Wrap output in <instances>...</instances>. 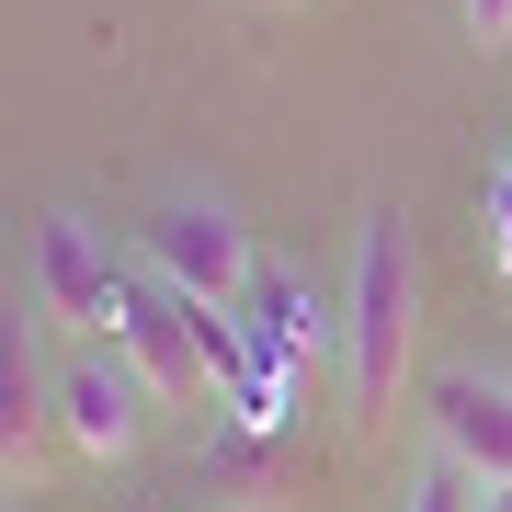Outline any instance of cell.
<instances>
[{
    "label": "cell",
    "instance_id": "obj_11",
    "mask_svg": "<svg viewBox=\"0 0 512 512\" xmlns=\"http://www.w3.org/2000/svg\"><path fill=\"white\" fill-rule=\"evenodd\" d=\"M478 512H512V490H490V501H478Z\"/></svg>",
    "mask_w": 512,
    "mask_h": 512
},
{
    "label": "cell",
    "instance_id": "obj_4",
    "mask_svg": "<svg viewBox=\"0 0 512 512\" xmlns=\"http://www.w3.org/2000/svg\"><path fill=\"white\" fill-rule=\"evenodd\" d=\"M46 399H57V433H69L92 467L137 456V399H148V376L126 365V353H69V365L46 376Z\"/></svg>",
    "mask_w": 512,
    "mask_h": 512
},
{
    "label": "cell",
    "instance_id": "obj_6",
    "mask_svg": "<svg viewBox=\"0 0 512 512\" xmlns=\"http://www.w3.org/2000/svg\"><path fill=\"white\" fill-rule=\"evenodd\" d=\"M433 456H456L478 490H512V376H433Z\"/></svg>",
    "mask_w": 512,
    "mask_h": 512
},
{
    "label": "cell",
    "instance_id": "obj_12",
    "mask_svg": "<svg viewBox=\"0 0 512 512\" xmlns=\"http://www.w3.org/2000/svg\"><path fill=\"white\" fill-rule=\"evenodd\" d=\"M501 274H512V228H501Z\"/></svg>",
    "mask_w": 512,
    "mask_h": 512
},
{
    "label": "cell",
    "instance_id": "obj_9",
    "mask_svg": "<svg viewBox=\"0 0 512 512\" xmlns=\"http://www.w3.org/2000/svg\"><path fill=\"white\" fill-rule=\"evenodd\" d=\"M456 12H467L478 46H512V0H456Z\"/></svg>",
    "mask_w": 512,
    "mask_h": 512
},
{
    "label": "cell",
    "instance_id": "obj_10",
    "mask_svg": "<svg viewBox=\"0 0 512 512\" xmlns=\"http://www.w3.org/2000/svg\"><path fill=\"white\" fill-rule=\"evenodd\" d=\"M501 228H512V171H501Z\"/></svg>",
    "mask_w": 512,
    "mask_h": 512
},
{
    "label": "cell",
    "instance_id": "obj_2",
    "mask_svg": "<svg viewBox=\"0 0 512 512\" xmlns=\"http://www.w3.org/2000/svg\"><path fill=\"white\" fill-rule=\"evenodd\" d=\"M137 251H148V274H160V285H183L194 308H239V296L262 285V262H251V228H239L217 194H171L160 217L137 228Z\"/></svg>",
    "mask_w": 512,
    "mask_h": 512
},
{
    "label": "cell",
    "instance_id": "obj_7",
    "mask_svg": "<svg viewBox=\"0 0 512 512\" xmlns=\"http://www.w3.org/2000/svg\"><path fill=\"white\" fill-rule=\"evenodd\" d=\"M57 399L35 387V365H23V330H12V353H0V478H12V501L35 490V421Z\"/></svg>",
    "mask_w": 512,
    "mask_h": 512
},
{
    "label": "cell",
    "instance_id": "obj_1",
    "mask_svg": "<svg viewBox=\"0 0 512 512\" xmlns=\"http://www.w3.org/2000/svg\"><path fill=\"white\" fill-rule=\"evenodd\" d=\"M410 353H421V239L399 205H365L353 228V285H342V387H353V421L387 433L410 387Z\"/></svg>",
    "mask_w": 512,
    "mask_h": 512
},
{
    "label": "cell",
    "instance_id": "obj_5",
    "mask_svg": "<svg viewBox=\"0 0 512 512\" xmlns=\"http://www.w3.org/2000/svg\"><path fill=\"white\" fill-rule=\"evenodd\" d=\"M35 296H46L57 330H114V319H126V274L103 262V239L80 217H46L35 228Z\"/></svg>",
    "mask_w": 512,
    "mask_h": 512
},
{
    "label": "cell",
    "instance_id": "obj_3",
    "mask_svg": "<svg viewBox=\"0 0 512 512\" xmlns=\"http://www.w3.org/2000/svg\"><path fill=\"white\" fill-rule=\"evenodd\" d=\"M114 353L160 387V399H183L205 410L217 399V365H205V308L183 285H160V274H126V319H114Z\"/></svg>",
    "mask_w": 512,
    "mask_h": 512
},
{
    "label": "cell",
    "instance_id": "obj_8",
    "mask_svg": "<svg viewBox=\"0 0 512 512\" xmlns=\"http://www.w3.org/2000/svg\"><path fill=\"white\" fill-rule=\"evenodd\" d=\"M478 501H490V490H478V478H467L456 456H421V467H410V501H399V512H478Z\"/></svg>",
    "mask_w": 512,
    "mask_h": 512
}]
</instances>
